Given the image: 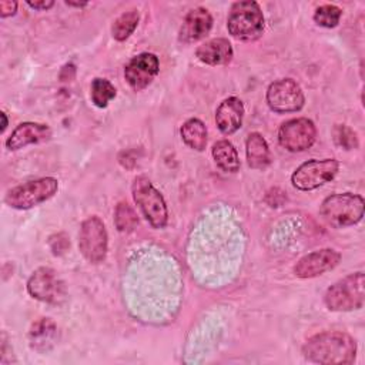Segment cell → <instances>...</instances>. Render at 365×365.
<instances>
[{"instance_id":"e0dca14e","label":"cell","mask_w":365,"mask_h":365,"mask_svg":"<svg viewBox=\"0 0 365 365\" xmlns=\"http://www.w3.org/2000/svg\"><path fill=\"white\" fill-rule=\"evenodd\" d=\"M197 57L200 61L210 66H221L228 64L232 60L234 51L232 46L227 38H212L201 44L197 51Z\"/></svg>"},{"instance_id":"44dd1931","label":"cell","mask_w":365,"mask_h":365,"mask_svg":"<svg viewBox=\"0 0 365 365\" xmlns=\"http://www.w3.org/2000/svg\"><path fill=\"white\" fill-rule=\"evenodd\" d=\"M182 141L195 151H202L207 145V128L198 118H190L181 125Z\"/></svg>"},{"instance_id":"4fadbf2b","label":"cell","mask_w":365,"mask_h":365,"mask_svg":"<svg viewBox=\"0 0 365 365\" xmlns=\"http://www.w3.org/2000/svg\"><path fill=\"white\" fill-rule=\"evenodd\" d=\"M341 261V254L331 248H322L312 251L294 265V272L298 278H314L322 275L327 271L334 269Z\"/></svg>"},{"instance_id":"ba28073f","label":"cell","mask_w":365,"mask_h":365,"mask_svg":"<svg viewBox=\"0 0 365 365\" xmlns=\"http://www.w3.org/2000/svg\"><path fill=\"white\" fill-rule=\"evenodd\" d=\"M107 247L108 237L100 217L93 215L84 220L78 232V248L83 257L91 264H98L106 258Z\"/></svg>"},{"instance_id":"30bf717a","label":"cell","mask_w":365,"mask_h":365,"mask_svg":"<svg viewBox=\"0 0 365 365\" xmlns=\"http://www.w3.org/2000/svg\"><path fill=\"white\" fill-rule=\"evenodd\" d=\"M267 103L275 113H294L304 107L305 97L297 81L292 78H279L269 84Z\"/></svg>"},{"instance_id":"5b68a950","label":"cell","mask_w":365,"mask_h":365,"mask_svg":"<svg viewBox=\"0 0 365 365\" xmlns=\"http://www.w3.org/2000/svg\"><path fill=\"white\" fill-rule=\"evenodd\" d=\"M131 191L135 204L150 225L157 230L164 228L168 221L167 205L161 192L151 184V181L147 177L140 175L134 180Z\"/></svg>"},{"instance_id":"4dcf8cb0","label":"cell","mask_w":365,"mask_h":365,"mask_svg":"<svg viewBox=\"0 0 365 365\" xmlns=\"http://www.w3.org/2000/svg\"><path fill=\"white\" fill-rule=\"evenodd\" d=\"M0 115H1V118H3V124H1V133L6 130V127H7V117H6V113H0Z\"/></svg>"},{"instance_id":"277c9868","label":"cell","mask_w":365,"mask_h":365,"mask_svg":"<svg viewBox=\"0 0 365 365\" xmlns=\"http://www.w3.org/2000/svg\"><path fill=\"white\" fill-rule=\"evenodd\" d=\"M227 27L230 34L237 40L252 41L264 33V16L257 1H237L231 6Z\"/></svg>"},{"instance_id":"f1b7e54d","label":"cell","mask_w":365,"mask_h":365,"mask_svg":"<svg viewBox=\"0 0 365 365\" xmlns=\"http://www.w3.org/2000/svg\"><path fill=\"white\" fill-rule=\"evenodd\" d=\"M27 4L34 9V10H47L50 7H53L54 1L51 0H43V1H27Z\"/></svg>"},{"instance_id":"ac0fdd59","label":"cell","mask_w":365,"mask_h":365,"mask_svg":"<svg viewBox=\"0 0 365 365\" xmlns=\"http://www.w3.org/2000/svg\"><path fill=\"white\" fill-rule=\"evenodd\" d=\"M248 165L254 170H264L271 163V153L265 138L259 133H251L245 141Z\"/></svg>"},{"instance_id":"7a4b0ae2","label":"cell","mask_w":365,"mask_h":365,"mask_svg":"<svg viewBox=\"0 0 365 365\" xmlns=\"http://www.w3.org/2000/svg\"><path fill=\"white\" fill-rule=\"evenodd\" d=\"M365 201L358 194L341 192L327 197L319 208L321 217L335 228L348 227L359 222L364 217Z\"/></svg>"},{"instance_id":"7402d4cb","label":"cell","mask_w":365,"mask_h":365,"mask_svg":"<svg viewBox=\"0 0 365 365\" xmlns=\"http://www.w3.org/2000/svg\"><path fill=\"white\" fill-rule=\"evenodd\" d=\"M140 20V14L137 10H128L120 14L113 26H111V34L117 41L127 40L135 30Z\"/></svg>"},{"instance_id":"2e32d148","label":"cell","mask_w":365,"mask_h":365,"mask_svg":"<svg viewBox=\"0 0 365 365\" xmlns=\"http://www.w3.org/2000/svg\"><path fill=\"white\" fill-rule=\"evenodd\" d=\"M244 118V104L238 97H228L220 103L215 111V123L222 134L235 133Z\"/></svg>"},{"instance_id":"9c48e42d","label":"cell","mask_w":365,"mask_h":365,"mask_svg":"<svg viewBox=\"0 0 365 365\" xmlns=\"http://www.w3.org/2000/svg\"><path fill=\"white\" fill-rule=\"evenodd\" d=\"M317 138L315 124L305 118H291L281 124L278 130V141L281 147L291 153H299L308 150Z\"/></svg>"},{"instance_id":"4316f807","label":"cell","mask_w":365,"mask_h":365,"mask_svg":"<svg viewBox=\"0 0 365 365\" xmlns=\"http://www.w3.org/2000/svg\"><path fill=\"white\" fill-rule=\"evenodd\" d=\"M48 244H50L51 251H53L56 255H60V254L66 252V250H67L68 245H70V242H68V240H67V237H66L64 234H56V235H53V237L50 238Z\"/></svg>"},{"instance_id":"9a60e30c","label":"cell","mask_w":365,"mask_h":365,"mask_svg":"<svg viewBox=\"0 0 365 365\" xmlns=\"http://www.w3.org/2000/svg\"><path fill=\"white\" fill-rule=\"evenodd\" d=\"M51 137V130L47 124L26 121L19 124L10 137L6 140V147L11 151L21 150L30 144L47 141Z\"/></svg>"},{"instance_id":"8992f818","label":"cell","mask_w":365,"mask_h":365,"mask_svg":"<svg viewBox=\"0 0 365 365\" xmlns=\"http://www.w3.org/2000/svg\"><path fill=\"white\" fill-rule=\"evenodd\" d=\"M57 190L58 181L56 178L43 177L10 188L4 195V202L16 210H29L51 198Z\"/></svg>"},{"instance_id":"603a6c76","label":"cell","mask_w":365,"mask_h":365,"mask_svg":"<svg viewBox=\"0 0 365 365\" xmlns=\"http://www.w3.org/2000/svg\"><path fill=\"white\" fill-rule=\"evenodd\" d=\"M115 87L106 78H94L91 81V101L94 106L104 108L115 97Z\"/></svg>"},{"instance_id":"484cf974","label":"cell","mask_w":365,"mask_h":365,"mask_svg":"<svg viewBox=\"0 0 365 365\" xmlns=\"http://www.w3.org/2000/svg\"><path fill=\"white\" fill-rule=\"evenodd\" d=\"M334 140L335 143L345 148V150H352V148H358V137L356 133L349 128L348 125L344 124H336L334 127Z\"/></svg>"},{"instance_id":"d6986e66","label":"cell","mask_w":365,"mask_h":365,"mask_svg":"<svg viewBox=\"0 0 365 365\" xmlns=\"http://www.w3.org/2000/svg\"><path fill=\"white\" fill-rule=\"evenodd\" d=\"M57 335V327L50 318H40L36 321L29 332L30 346L36 351H47L53 346L54 339Z\"/></svg>"},{"instance_id":"6da1fadb","label":"cell","mask_w":365,"mask_h":365,"mask_svg":"<svg viewBox=\"0 0 365 365\" xmlns=\"http://www.w3.org/2000/svg\"><path fill=\"white\" fill-rule=\"evenodd\" d=\"M302 354L308 361L315 364H352L356 355V344L345 332L325 331L308 338L302 346Z\"/></svg>"},{"instance_id":"cb8c5ba5","label":"cell","mask_w":365,"mask_h":365,"mask_svg":"<svg viewBox=\"0 0 365 365\" xmlns=\"http://www.w3.org/2000/svg\"><path fill=\"white\" fill-rule=\"evenodd\" d=\"M114 222L120 232H131L138 225V217L127 202H120L115 207Z\"/></svg>"},{"instance_id":"5bb4252c","label":"cell","mask_w":365,"mask_h":365,"mask_svg":"<svg viewBox=\"0 0 365 365\" xmlns=\"http://www.w3.org/2000/svg\"><path fill=\"white\" fill-rule=\"evenodd\" d=\"M212 29V17L204 7H195L187 13L178 31V38L182 43H194L204 38Z\"/></svg>"},{"instance_id":"ffe728a7","label":"cell","mask_w":365,"mask_h":365,"mask_svg":"<svg viewBox=\"0 0 365 365\" xmlns=\"http://www.w3.org/2000/svg\"><path fill=\"white\" fill-rule=\"evenodd\" d=\"M212 158L225 173H235L240 168L238 153L228 140H220L212 145Z\"/></svg>"},{"instance_id":"3957f363","label":"cell","mask_w":365,"mask_h":365,"mask_svg":"<svg viewBox=\"0 0 365 365\" xmlns=\"http://www.w3.org/2000/svg\"><path fill=\"white\" fill-rule=\"evenodd\" d=\"M365 275L362 271L346 275L332 284L325 295L324 302L331 311L348 312L359 309L365 301Z\"/></svg>"},{"instance_id":"52a82bcc","label":"cell","mask_w":365,"mask_h":365,"mask_svg":"<svg viewBox=\"0 0 365 365\" xmlns=\"http://www.w3.org/2000/svg\"><path fill=\"white\" fill-rule=\"evenodd\" d=\"M339 163L334 158L308 160L302 163L291 175V182L297 190L311 191L329 182L338 173Z\"/></svg>"},{"instance_id":"83f0119b","label":"cell","mask_w":365,"mask_h":365,"mask_svg":"<svg viewBox=\"0 0 365 365\" xmlns=\"http://www.w3.org/2000/svg\"><path fill=\"white\" fill-rule=\"evenodd\" d=\"M17 10V3L11 1V0H4L0 1V16L1 17H9L13 16Z\"/></svg>"},{"instance_id":"d4e9b609","label":"cell","mask_w":365,"mask_h":365,"mask_svg":"<svg viewBox=\"0 0 365 365\" xmlns=\"http://www.w3.org/2000/svg\"><path fill=\"white\" fill-rule=\"evenodd\" d=\"M342 16V10L334 4H322L314 11V21L327 29H332L338 26Z\"/></svg>"},{"instance_id":"f546056e","label":"cell","mask_w":365,"mask_h":365,"mask_svg":"<svg viewBox=\"0 0 365 365\" xmlns=\"http://www.w3.org/2000/svg\"><path fill=\"white\" fill-rule=\"evenodd\" d=\"M66 4L67 6H73V7H84V6H87V3L86 1H77V3H74V1H66Z\"/></svg>"},{"instance_id":"8fae6325","label":"cell","mask_w":365,"mask_h":365,"mask_svg":"<svg viewBox=\"0 0 365 365\" xmlns=\"http://www.w3.org/2000/svg\"><path fill=\"white\" fill-rule=\"evenodd\" d=\"M27 291L33 298L48 304H57L66 295L63 281L58 278L57 272L48 267H40L30 275Z\"/></svg>"},{"instance_id":"7c38bea8","label":"cell","mask_w":365,"mask_h":365,"mask_svg":"<svg viewBox=\"0 0 365 365\" xmlns=\"http://www.w3.org/2000/svg\"><path fill=\"white\" fill-rule=\"evenodd\" d=\"M158 71V57L153 53H140L125 64L124 77L134 91H141L153 83Z\"/></svg>"}]
</instances>
